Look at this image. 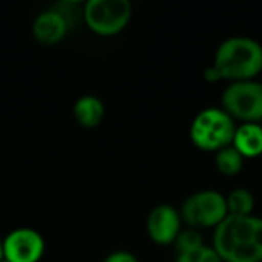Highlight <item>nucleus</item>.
Returning a JSON list of instances; mask_svg holds the SVG:
<instances>
[{
    "label": "nucleus",
    "mask_w": 262,
    "mask_h": 262,
    "mask_svg": "<svg viewBox=\"0 0 262 262\" xmlns=\"http://www.w3.org/2000/svg\"><path fill=\"white\" fill-rule=\"evenodd\" d=\"M213 250L224 262H261L262 218L227 215L216 226Z\"/></svg>",
    "instance_id": "nucleus-1"
},
{
    "label": "nucleus",
    "mask_w": 262,
    "mask_h": 262,
    "mask_svg": "<svg viewBox=\"0 0 262 262\" xmlns=\"http://www.w3.org/2000/svg\"><path fill=\"white\" fill-rule=\"evenodd\" d=\"M213 66L221 78L232 81L253 80L262 71L261 43L252 37H230L220 45Z\"/></svg>",
    "instance_id": "nucleus-2"
},
{
    "label": "nucleus",
    "mask_w": 262,
    "mask_h": 262,
    "mask_svg": "<svg viewBox=\"0 0 262 262\" xmlns=\"http://www.w3.org/2000/svg\"><path fill=\"white\" fill-rule=\"evenodd\" d=\"M236 126L233 117L220 107L201 111L192 121L190 138L203 150H220L230 146Z\"/></svg>",
    "instance_id": "nucleus-3"
},
{
    "label": "nucleus",
    "mask_w": 262,
    "mask_h": 262,
    "mask_svg": "<svg viewBox=\"0 0 262 262\" xmlns=\"http://www.w3.org/2000/svg\"><path fill=\"white\" fill-rule=\"evenodd\" d=\"M83 17L92 32L115 35L127 26L132 5L129 0H89L83 8Z\"/></svg>",
    "instance_id": "nucleus-4"
},
{
    "label": "nucleus",
    "mask_w": 262,
    "mask_h": 262,
    "mask_svg": "<svg viewBox=\"0 0 262 262\" xmlns=\"http://www.w3.org/2000/svg\"><path fill=\"white\" fill-rule=\"evenodd\" d=\"M180 215L193 229L216 227L229 215L227 200L216 190H200L186 198Z\"/></svg>",
    "instance_id": "nucleus-5"
},
{
    "label": "nucleus",
    "mask_w": 262,
    "mask_h": 262,
    "mask_svg": "<svg viewBox=\"0 0 262 262\" xmlns=\"http://www.w3.org/2000/svg\"><path fill=\"white\" fill-rule=\"evenodd\" d=\"M223 109L247 123L262 120V83L233 81L223 92Z\"/></svg>",
    "instance_id": "nucleus-6"
},
{
    "label": "nucleus",
    "mask_w": 262,
    "mask_h": 262,
    "mask_svg": "<svg viewBox=\"0 0 262 262\" xmlns=\"http://www.w3.org/2000/svg\"><path fill=\"white\" fill-rule=\"evenodd\" d=\"M3 259L6 262H38L45 255V239L31 227L11 230L3 239Z\"/></svg>",
    "instance_id": "nucleus-7"
},
{
    "label": "nucleus",
    "mask_w": 262,
    "mask_h": 262,
    "mask_svg": "<svg viewBox=\"0 0 262 262\" xmlns=\"http://www.w3.org/2000/svg\"><path fill=\"white\" fill-rule=\"evenodd\" d=\"M181 215L170 204L155 206L146 221V229L150 239L160 246H167L175 243L181 233Z\"/></svg>",
    "instance_id": "nucleus-8"
},
{
    "label": "nucleus",
    "mask_w": 262,
    "mask_h": 262,
    "mask_svg": "<svg viewBox=\"0 0 262 262\" xmlns=\"http://www.w3.org/2000/svg\"><path fill=\"white\" fill-rule=\"evenodd\" d=\"M69 23L66 15L57 9L40 12L32 21V37L41 45H55L66 37Z\"/></svg>",
    "instance_id": "nucleus-9"
},
{
    "label": "nucleus",
    "mask_w": 262,
    "mask_h": 262,
    "mask_svg": "<svg viewBox=\"0 0 262 262\" xmlns=\"http://www.w3.org/2000/svg\"><path fill=\"white\" fill-rule=\"evenodd\" d=\"M232 146L243 157H258L262 154V126L258 123H244L236 127Z\"/></svg>",
    "instance_id": "nucleus-10"
},
{
    "label": "nucleus",
    "mask_w": 262,
    "mask_h": 262,
    "mask_svg": "<svg viewBox=\"0 0 262 262\" xmlns=\"http://www.w3.org/2000/svg\"><path fill=\"white\" fill-rule=\"evenodd\" d=\"M74 118L86 129L97 127L104 117V104L97 95H81L72 107Z\"/></svg>",
    "instance_id": "nucleus-11"
},
{
    "label": "nucleus",
    "mask_w": 262,
    "mask_h": 262,
    "mask_svg": "<svg viewBox=\"0 0 262 262\" xmlns=\"http://www.w3.org/2000/svg\"><path fill=\"white\" fill-rule=\"evenodd\" d=\"M216 167L223 175H236L243 170L244 166V157L233 147V146H226L216 152L215 158Z\"/></svg>",
    "instance_id": "nucleus-12"
},
{
    "label": "nucleus",
    "mask_w": 262,
    "mask_h": 262,
    "mask_svg": "<svg viewBox=\"0 0 262 262\" xmlns=\"http://www.w3.org/2000/svg\"><path fill=\"white\" fill-rule=\"evenodd\" d=\"M227 200V210L229 215H253L255 207V196L250 190L244 187H238L229 193Z\"/></svg>",
    "instance_id": "nucleus-13"
},
{
    "label": "nucleus",
    "mask_w": 262,
    "mask_h": 262,
    "mask_svg": "<svg viewBox=\"0 0 262 262\" xmlns=\"http://www.w3.org/2000/svg\"><path fill=\"white\" fill-rule=\"evenodd\" d=\"M175 246H177V250H178V255H180V253L193 252V250L203 247L204 241H203V236L193 229V230L181 232L178 235V238L175 239Z\"/></svg>",
    "instance_id": "nucleus-14"
},
{
    "label": "nucleus",
    "mask_w": 262,
    "mask_h": 262,
    "mask_svg": "<svg viewBox=\"0 0 262 262\" xmlns=\"http://www.w3.org/2000/svg\"><path fill=\"white\" fill-rule=\"evenodd\" d=\"M177 262H224L218 253L213 250V247H207L203 246L193 252H187V253H180Z\"/></svg>",
    "instance_id": "nucleus-15"
},
{
    "label": "nucleus",
    "mask_w": 262,
    "mask_h": 262,
    "mask_svg": "<svg viewBox=\"0 0 262 262\" xmlns=\"http://www.w3.org/2000/svg\"><path fill=\"white\" fill-rule=\"evenodd\" d=\"M103 262H138V258L134 253H130V252L117 250V252L109 253Z\"/></svg>",
    "instance_id": "nucleus-16"
},
{
    "label": "nucleus",
    "mask_w": 262,
    "mask_h": 262,
    "mask_svg": "<svg viewBox=\"0 0 262 262\" xmlns=\"http://www.w3.org/2000/svg\"><path fill=\"white\" fill-rule=\"evenodd\" d=\"M204 78L207 80V81H218V80H221V75H220V72H218V69L212 64V66H209L206 71H204Z\"/></svg>",
    "instance_id": "nucleus-17"
},
{
    "label": "nucleus",
    "mask_w": 262,
    "mask_h": 262,
    "mask_svg": "<svg viewBox=\"0 0 262 262\" xmlns=\"http://www.w3.org/2000/svg\"><path fill=\"white\" fill-rule=\"evenodd\" d=\"M3 261V244H2V239H0V262Z\"/></svg>",
    "instance_id": "nucleus-18"
},
{
    "label": "nucleus",
    "mask_w": 262,
    "mask_h": 262,
    "mask_svg": "<svg viewBox=\"0 0 262 262\" xmlns=\"http://www.w3.org/2000/svg\"><path fill=\"white\" fill-rule=\"evenodd\" d=\"M2 262H6V261H5V259H3V261H2Z\"/></svg>",
    "instance_id": "nucleus-19"
}]
</instances>
